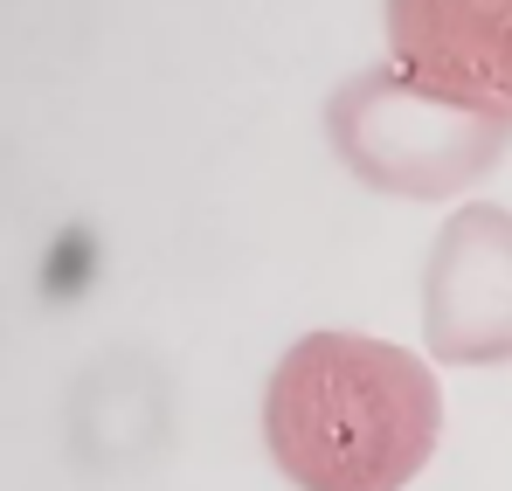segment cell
Here are the masks:
<instances>
[{
	"label": "cell",
	"instance_id": "1",
	"mask_svg": "<svg viewBox=\"0 0 512 491\" xmlns=\"http://www.w3.org/2000/svg\"><path fill=\"white\" fill-rule=\"evenodd\" d=\"M436 429V374L367 332L298 339L263 388V443L298 491H402L429 464Z\"/></svg>",
	"mask_w": 512,
	"mask_h": 491
},
{
	"label": "cell",
	"instance_id": "2",
	"mask_svg": "<svg viewBox=\"0 0 512 491\" xmlns=\"http://www.w3.org/2000/svg\"><path fill=\"white\" fill-rule=\"evenodd\" d=\"M388 56L423 104L512 118V0H388Z\"/></svg>",
	"mask_w": 512,
	"mask_h": 491
}]
</instances>
